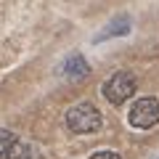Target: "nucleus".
<instances>
[{"label":"nucleus","instance_id":"f257e3e1","mask_svg":"<svg viewBox=\"0 0 159 159\" xmlns=\"http://www.w3.org/2000/svg\"><path fill=\"white\" fill-rule=\"evenodd\" d=\"M101 125H103L101 111H98L90 101H80L66 111V127L72 133H80V135L96 133V130H101Z\"/></svg>","mask_w":159,"mask_h":159},{"label":"nucleus","instance_id":"f03ea898","mask_svg":"<svg viewBox=\"0 0 159 159\" xmlns=\"http://www.w3.org/2000/svg\"><path fill=\"white\" fill-rule=\"evenodd\" d=\"M127 122L138 130H148V127L159 125V101L154 96H143L127 111Z\"/></svg>","mask_w":159,"mask_h":159},{"label":"nucleus","instance_id":"7ed1b4c3","mask_svg":"<svg viewBox=\"0 0 159 159\" xmlns=\"http://www.w3.org/2000/svg\"><path fill=\"white\" fill-rule=\"evenodd\" d=\"M138 82H135V74L130 72H114L111 77L103 82V98L109 103H125L127 98L135 93Z\"/></svg>","mask_w":159,"mask_h":159},{"label":"nucleus","instance_id":"20e7f679","mask_svg":"<svg viewBox=\"0 0 159 159\" xmlns=\"http://www.w3.org/2000/svg\"><path fill=\"white\" fill-rule=\"evenodd\" d=\"M8 159H45V157H43V151H40L34 143H24V141H19L16 148L11 151V157H8Z\"/></svg>","mask_w":159,"mask_h":159},{"label":"nucleus","instance_id":"39448f33","mask_svg":"<svg viewBox=\"0 0 159 159\" xmlns=\"http://www.w3.org/2000/svg\"><path fill=\"white\" fill-rule=\"evenodd\" d=\"M19 138L13 135L11 130H0V159H8L11 157V151L16 148Z\"/></svg>","mask_w":159,"mask_h":159},{"label":"nucleus","instance_id":"423d86ee","mask_svg":"<svg viewBox=\"0 0 159 159\" xmlns=\"http://www.w3.org/2000/svg\"><path fill=\"white\" fill-rule=\"evenodd\" d=\"M66 74H88V64H85V58L82 56H74V58H69L66 61Z\"/></svg>","mask_w":159,"mask_h":159},{"label":"nucleus","instance_id":"0eeeda50","mask_svg":"<svg viewBox=\"0 0 159 159\" xmlns=\"http://www.w3.org/2000/svg\"><path fill=\"white\" fill-rule=\"evenodd\" d=\"M127 29H130V24H127V19H122V21H117V27H109V29H103V32L98 34V40H103V37H111V34H125Z\"/></svg>","mask_w":159,"mask_h":159},{"label":"nucleus","instance_id":"6e6552de","mask_svg":"<svg viewBox=\"0 0 159 159\" xmlns=\"http://www.w3.org/2000/svg\"><path fill=\"white\" fill-rule=\"evenodd\" d=\"M90 159H122V157H119L117 151H96Z\"/></svg>","mask_w":159,"mask_h":159}]
</instances>
